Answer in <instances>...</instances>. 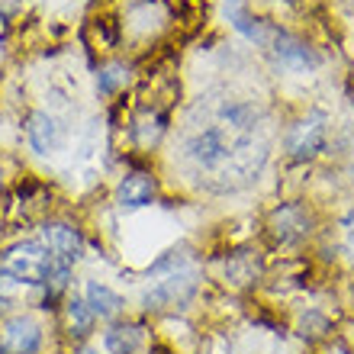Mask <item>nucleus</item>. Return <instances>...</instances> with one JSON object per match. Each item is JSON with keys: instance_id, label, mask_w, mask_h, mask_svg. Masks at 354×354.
<instances>
[{"instance_id": "16", "label": "nucleus", "mask_w": 354, "mask_h": 354, "mask_svg": "<svg viewBox=\"0 0 354 354\" xmlns=\"http://www.w3.org/2000/svg\"><path fill=\"white\" fill-rule=\"evenodd\" d=\"M77 354H100V351H77Z\"/></svg>"}, {"instance_id": "2", "label": "nucleus", "mask_w": 354, "mask_h": 354, "mask_svg": "<svg viewBox=\"0 0 354 354\" xmlns=\"http://www.w3.org/2000/svg\"><path fill=\"white\" fill-rule=\"evenodd\" d=\"M258 46L268 48V52L277 58L280 65H283V68H293V71H309V68L319 65V55L306 46V42H303V39L290 36V32H283V29L274 26V23H264V26H261Z\"/></svg>"}, {"instance_id": "11", "label": "nucleus", "mask_w": 354, "mask_h": 354, "mask_svg": "<svg viewBox=\"0 0 354 354\" xmlns=\"http://www.w3.org/2000/svg\"><path fill=\"white\" fill-rule=\"evenodd\" d=\"M84 299H87V306L93 309V316H100V319H113L126 309V299H122L113 287L100 283V280H91V283H87Z\"/></svg>"}, {"instance_id": "3", "label": "nucleus", "mask_w": 354, "mask_h": 354, "mask_svg": "<svg viewBox=\"0 0 354 354\" xmlns=\"http://www.w3.org/2000/svg\"><path fill=\"white\" fill-rule=\"evenodd\" d=\"M184 151L196 168L216 171L235 155V142L225 136L223 126H209V129H200L196 136H190Z\"/></svg>"}, {"instance_id": "10", "label": "nucleus", "mask_w": 354, "mask_h": 354, "mask_svg": "<svg viewBox=\"0 0 354 354\" xmlns=\"http://www.w3.org/2000/svg\"><path fill=\"white\" fill-rule=\"evenodd\" d=\"M58 139H62V129H58V122L48 113H42V110L29 113V120H26L29 149L36 151V155H48V151L58 149Z\"/></svg>"}, {"instance_id": "6", "label": "nucleus", "mask_w": 354, "mask_h": 354, "mask_svg": "<svg viewBox=\"0 0 354 354\" xmlns=\"http://www.w3.org/2000/svg\"><path fill=\"white\" fill-rule=\"evenodd\" d=\"M155 196H158V180H155L149 171H129V174H122L116 190H113L116 206L126 209V213H136V209L151 206Z\"/></svg>"}, {"instance_id": "15", "label": "nucleus", "mask_w": 354, "mask_h": 354, "mask_svg": "<svg viewBox=\"0 0 354 354\" xmlns=\"http://www.w3.org/2000/svg\"><path fill=\"white\" fill-rule=\"evenodd\" d=\"M126 81H129V71H126V65H120V62L103 65L100 71H97V91H100V97H113L120 87H126Z\"/></svg>"}, {"instance_id": "5", "label": "nucleus", "mask_w": 354, "mask_h": 354, "mask_svg": "<svg viewBox=\"0 0 354 354\" xmlns=\"http://www.w3.org/2000/svg\"><path fill=\"white\" fill-rule=\"evenodd\" d=\"M42 326L32 316H10L0 326V354H39Z\"/></svg>"}, {"instance_id": "7", "label": "nucleus", "mask_w": 354, "mask_h": 354, "mask_svg": "<svg viewBox=\"0 0 354 354\" xmlns=\"http://www.w3.org/2000/svg\"><path fill=\"white\" fill-rule=\"evenodd\" d=\"M326 145V116L322 113H309L297 120L287 132V151L293 158H313Z\"/></svg>"}, {"instance_id": "12", "label": "nucleus", "mask_w": 354, "mask_h": 354, "mask_svg": "<svg viewBox=\"0 0 354 354\" xmlns=\"http://www.w3.org/2000/svg\"><path fill=\"white\" fill-rule=\"evenodd\" d=\"M142 345V328L129 326V322H120V326H110L103 332V348L106 354H136Z\"/></svg>"}, {"instance_id": "4", "label": "nucleus", "mask_w": 354, "mask_h": 354, "mask_svg": "<svg viewBox=\"0 0 354 354\" xmlns=\"http://www.w3.org/2000/svg\"><path fill=\"white\" fill-rule=\"evenodd\" d=\"M196 293V274L194 270H174L165 280H158L151 290H145V309H180L187 306Z\"/></svg>"}, {"instance_id": "14", "label": "nucleus", "mask_w": 354, "mask_h": 354, "mask_svg": "<svg viewBox=\"0 0 354 354\" xmlns=\"http://www.w3.org/2000/svg\"><path fill=\"white\" fill-rule=\"evenodd\" d=\"M165 113H158V110H142L136 120H132V136L139 139V145H155V142L165 136Z\"/></svg>"}, {"instance_id": "1", "label": "nucleus", "mask_w": 354, "mask_h": 354, "mask_svg": "<svg viewBox=\"0 0 354 354\" xmlns=\"http://www.w3.org/2000/svg\"><path fill=\"white\" fill-rule=\"evenodd\" d=\"M55 264V254L48 252V245L42 239H26V242L10 245L0 258V270L17 283H29V287H46Z\"/></svg>"}, {"instance_id": "9", "label": "nucleus", "mask_w": 354, "mask_h": 354, "mask_svg": "<svg viewBox=\"0 0 354 354\" xmlns=\"http://www.w3.org/2000/svg\"><path fill=\"white\" fill-rule=\"evenodd\" d=\"M270 235L280 245H297L309 235V213L299 203H283L270 213Z\"/></svg>"}, {"instance_id": "13", "label": "nucleus", "mask_w": 354, "mask_h": 354, "mask_svg": "<svg viewBox=\"0 0 354 354\" xmlns=\"http://www.w3.org/2000/svg\"><path fill=\"white\" fill-rule=\"evenodd\" d=\"M93 309L87 306V299L84 297H71L65 303V326H68V332L75 338H84V335H91V328H93Z\"/></svg>"}, {"instance_id": "8", "label": "nucleus", "mask_w": 354, "mask_h": 354, "mask_svg": "<svg viewBox=\"0 0 354 354\" xmlns=\"http://www.w3.org/2000/svg\"><path fill=\"white\" fill-rule=\"evenodd\" d=\"M42 242L48 245V252L55 254V261H65L71 268L84 258V235L71 223H62V219L46 223L42 225Z\"/></svg>"}]
</instances>
